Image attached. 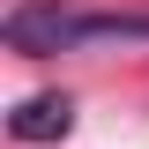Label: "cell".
I'll list each match as a JSON object with an SVG mask.
<instances>
[{
	"instance_id": "6da1fadb",
	"label": "cell",
	"mask_w": 149,
	"mask_h": 149,
	"mask_svg": "<svg viewBox=\"0 0 149 149\" xmlns=\"http://www.w3.org/2000/svg\"><path fill=\"white\" fill-rule=\"evenodd\" d=\"M0 37H8V52H74V8L67 0H15L8 15H0Z\"/></svg>"
},
{
	"instance_id": "7a4b0ae2",
	"label": "cell",
	"mask_w": 149,
	"mask_h": 149,
	"mask_svg": "<svg viewBox=\"0 0 149 149\" xmlns=\"http://www.w3.org/2000/svg\"><path fill=\"white\" fill-rule=\"evenodd\" d=\"M67 127H74V97H60V90L22 97V104L8 112V134H15V142H60Z\"/></svg>"
},
{
	"instance_id": "3957f363",
	"label": "cell",
	"mask_w": 149,
	"mask_h": 149,
	"mask_svg": "<svg viewBox=\"0 0 149 149\" xmlns=\"http://www.w3.org/2000/svg\"><path fill=\"white\" fill-rule=\"evenodd\" d=\"M74 45H149V15H134V8H74Z\"/></svg>"
}]
</instances>
